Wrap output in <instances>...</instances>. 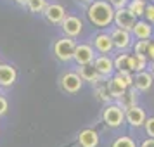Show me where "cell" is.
Here are the masks:
<instances>
[{
	"mask_svg": "<svg viewBox=\"0 0 154 147\" xmlns=\"http://www.w3.org/2000/svg\"><path fill=\"white\" fill-rule=\"evenodd\" d=\"M144 16H146V21H149L151 24H154V4H147Z\"/></svg>",
	"mask_w": 154,
	"mask_h": 147,
	"instance_id": "28",
	"label": "cell"
},
{
	"mask_svg": "<svg viewBox=\"0 0 154 147\" xmlns=\"http://www.w3.org/2000/svg\"><path fill=\"white\" fill-rule=\"evenodd\" d=\"M78 144H80V147H97L99 145L97 132L95 130H90V128L80 132V135H78Z\"/></svg>",
	"mask_w": 154,
	"mask_h": 147,
	"instance_id": "17",
	"label": "cell"
},
{
	"mask_svg": "<svg viewBox=\"0 0 154 147\" xmlns=\"http://www.w3.org/2000/svg\"><path fill=\"white\" fill-rule=\"evenodd\" d=\"M116 75H118V76L123 80V81H125V85L128 87V88H130V87L133 85V76H132V73H123V71H118Z\"/></svg>",
	"mask_w": 154,
	"mask_h": 147,
	"instance_id": "27",
	"label": "cell"
},
{
	"mask_svg": "<svg viewBox=\"0 0 154 147\" xmlns=\"http://www.w3.org/2000/svg\"><path fill=\"white\" fill-rule=\"evenodd\" d=\"M94 49L97 50L99 54H109V52L114 49V43H112L111 35H107V33H99V35L94 38Z\"/></svg>",
	"mask_w": 154,
	"mask_h": 147,
	"instance_id": "14",
	"label": "cell"
},
{
	"mask_svg": "<svg viewBox=\"0 0 154 147\" xmlns=\"http://www.w3.org/2000/svg\"><path fill=\"white\" fill-rule=\"evenodd\" d=\"M111 38H112V43H114V49L118 50H126L132 45V31H128V29H123V28L112 29Z\"/></svg>",
	"mask_w": 154,
	"mask_h": 147,
	"instance_id": "8",
	"label": "cell"
},
{
	"mask_svg": "<svg viewBox=\"0 0 154 147\" xmlns=\"http://www.w3.org/2000/svg\"><path fill=\"white\" fill-rule=\"evenodd\" d=\"M132 35H135L139 40H147L152 35V28H151V23L149 21H137L135 26L132 29Z\"/></svg>",
	"mask_w": 154,
	"mask_h": 147,
	"instance_id": "18",
	"label": "cell"
},
{
	"mask_svg": "<svg viewBox=\"0 0 154 147\" xmlns=\"http://www.w3.org/2000/svg\"><path fill=\"white\" fill-rule=\"evenodd\" d=\"M114 69L123 71V73H133L130 54H119V56H116V59H114Z\"/></svg>",
	"mask_w": 154,
	"mask_h": 147,
	"instance_id": "19",
	"label": "cell"
},
{
	"mask_svg": "<svg viewBox=\"0 0 154 147\" xmlns=\"http://www.w3.org/2000/svg\"><path fill=\"white\" fill-rule=\"evenodd\" d=\"M146 0H130L128 2V11L130 12H133V14L137 16V17H140V16H144V12H146Z\"/></svg>",
	"mask_w": 154,
	"mask_h": 147,
	"instance_id": "21",
	"label": "cell"
},
{
	"mask_svg": "<svg viewBox=\"0 0 154 147\" xmlns=\"http://www.w3.org/2000/svg\"><path fill=\"white\" fill-rule=\"evenodd\" d=\"M95 93L99 95V99H100V100H106V102H109V100L112 99V97H111V93H109V88H107V85H106V87H99Z\"/></svg>",
	"mask_w": 154,
	"mask_h": 147,
	"instance_id": "26",
	"label": "cell"
},
{
	"mask_svg": "<svg viewBox=\"0 0 154 147\" xmlns=\"http://www.w3.org/2000/svg\"><path fill=\"white\" fill-rule=\"evenodd\" d=\"M114 12L116 9L112 7L109 2L106 0H94L88 9H87V17L88 21L97 26V28H106L114 21Z\"/></svg>",
	"mask_w": 154,
	"mask_h": 147,
	"instance_id": "1",
	"label": "cell"
},
{
	"mask_svg": "<svg viewBox=\"0 0 154 147\" xmlns=\"http://www.w3.org/2000/svg\"><path fill=\"white\" fill-rule=\"evenodd\" d=\"M107 88H109V93H111L112 99H119L126 90H128V87L125 85V81H123V80H121L118 75L111 76L109 83H107Z\"/></svg>",
	"mask_w": 154,
	"mask_h": 147,
	"instance_id": "16",
	"label": "cell"
},
{
	"mask_svg": "<svg viewBox=\"0 0 154 147\" xmlns=\"http://www.w3.org/2000/svg\"><path fill=\"white\" fill-rule=\"evenodd\" d=\"M82 2H88V0H82Z\"/></svg>",
	"mask_w": 154,
	"mask_h": 147,
	"instance_id": "36",
	"label": "cell"
},
{
	"mask_svg": "<svg viewBox=\"0 0 154 147\" xmlns=\"http://www.w3.org/2000/svg\"><path fill=\"white\" fill-rule=\"evenodd\" d=\"M75 49H76V43H75V40L71 36H64V38H61V40H57L54 43V54L63 63H68V61L73 59Z\"/></svg>",
	"mask_w": 154,
	"mask_h": 147,
	"instance_id": "2",
	"label": "cell"
},
{
	"mask_svg": "<svg viewBox=\"0 0 154 147\" xmlns=\"http://www.w3.org/2000/svg\"><path fill=\"white\" fill-rule=\"evenodd\" d=\"M102 119L107 126L111 128H118L121 126V123L125 121V109L119 104H109L106 106L104 112H102Z\"/></svg>",
	"mask_w": 154,
	"mask_h": 147,
	"instance_id": "3",
	"label": "cell"
},
{
	"mask_svg": "<svg viewBox=\"0 0 154 147\" xmlns=\"http://www.w3.org/2000/svg\"><path fill=\"white\" fill-rule=\"evenodd\" d=\"M61 26H63V31L66 33V36L76 38L82 33V29H83V23L76 16H66L63 19V23H61Z\"/></svg>",
	"mask_w": 154,
	"mask_h": 147,
	"instance_id": "6",
	"label": "cell"
},
{
	"mask_svg": "<svg viewBox=\"0 0 154 147\" xmlns=\"http://www.w3.org/2000/svg\"><path fill=\"white\" fill-rule=\"evenodd\" d=\"M17 73L11 64H0V87H11L14 85Z\"/></svg>",
	"mask_w": 154,
	"mask_h": 147,
	"instance_id": "15",
	"label": "cell"
},
{
	"mask_svg": "<svg viewBox=\"0 0 154 147\" xmlns=\"http://www.w3.org/2000/svg\"><path fill=\"white\" fill-rule=\"evenodd\" d=\"M43 16L45 19L52 24H59L63 23V19L66 17V9L61 5V4H47V7L43 11Z\"/></svg>",
	"mask_w": 154,
	"mask_h": 147,
	"instance_id": "9",
	"label": "cell"
},
{
	"mask_svg": "<svg viewBox=\"0 0 154 147\" xmlns=\"http://www.w3.org/2000/svg\"><path fill=\"white\" fill-rule=\"evenodd\" d=\"M151 71H152V75H154V61H152V64H151Z\"/></svg>",
	"mask_w": 154,
	"mask_h": 147,
	"instance_id": "34",
	"label": "cell"
},
{
	"mask_svg": "<svg viewBox=\"0 0 154 147\" xmlns=\"http://www.w3.org/2000/svg\"><path fill=\"white\" fill-rule=\"evenodd\" d=\"M73 59L76 61L78 66H83V64L94 63V59H95V54H94V49H92V45H88V43H80V45H76Z\"/></svg>",
	"mask_w": 154,
	"mask_h": 147,
	"instance_id": "7",
	"label": "cell"
},
{
	"mask_svg": "<svg viewBox=\"0 0 154 147\" xmlns=\"http://www.w3.org/2000/svg\"><path fill=\"white\" fill-rule=\"evenodd\" d=\"M147 57L151 59V61H154V40L151 43H149V50H147Z\"/></svg>",
	"mask_w": 154,
	"mask_h": 147,
	"instance_id": "33",
	"label": "cell"
},
{
	"mask_svg": "<svg viewBox=\"0 0 154 147\" xmlns=\"http://www.w3.org/2000/svg\"><path fill=\"white\" fill-rule=\"evenodd\" d=\"M7 109H9L7 99H5V97H2V95H0V116H4V114L7 112Z\"/></svg>",
	"mask_w": 154,
	"mask_h": 147,
	"instance_id": "31",
	"label": "cell"
},
{
	"mask_svg": "<svg viewBox=\"0 0 154 147\" xmlns=\"http://www.w3.org/2000/svg\"><path fill=\"white\" fill-rule=\"evenodd\" d=\"M132 57V69L133 73H139V71H144L147 66V56H142V54H133Z\"/></svg>",
	"mask_w": 154,
	"mask_h": 147,
	"instance_id": "22",
	"label": "cell"
},
{
	"mask_svg": "<svg viewBox=\"0 0 154 147\" xmlns=\"http://www.w3.org/2000/svg\"><path fill=\"white\" fill-rule=\"evenodd\" d=\"M83 85V80L78 73H64L61 76V88H63L66 93H76L80 92Z\"/></svg>",
	"mask_w": 154,
	"mask_h": 147,
	"instance_id": "5",
	"label": "cell"
},
{
	"mask_svg": "<svg viewBox=\"0 0 154 147\" xmlns=\"http://www.w3.org/2000/svg\"><path fill=\"white\" fill-rule=\"evenodd\" d=\"M112 147H137V144L130 137H118L112 142Z\"/></svg>",
	"mask_w": 154,
	"mask_h": 147,
	"instance_id": "24",
	"label": "cell"
},
{
	"mask_svg": "<svg viewBox=\"0 0 154 147\" xmlns=\"http://www.w3.org/2000/svg\"><path fill=\"white\" fill-rule=\"evenodd\" d=\"M149 43L151 40H139L135 43V54H142V56H147V50H149Z\"/></svg>",
	"mask_w": 154,
	"mask_h": 147,
	"instance_id": "25",
	"label": "cell"
},
{
	"mask_svg": "<svg viewBox=\"0 0 154 147\" xmlns=\"http://www.w3.org/2000/svg\"><path fill=\"white\" fill-rule=\"evenodd\" d=\"M26 5L31 12H35V14L42 12L43 14V11L47 7V0H26Z\"/></svg>",
	"mask_w": 154,
	"mask_h": 147,
	"instance_id": "23",
	"label": "cell"
},
{
	"mask_svg": "<svg viewBox=\"0 0 154 147\" xmlns=\"http://www.w3.org/2000/svg\"><path fill=\"white\" fill-rule=\"evenodd\" d=\"M114 23H116L118 28L132 31L133 26H135V23H137V16L133 14V12H130L128 7L116 9V12H114Z\"/></svg>",
	"mask_w": 154,
	"mask_h": 147,
	"instance_id": "4",
	"label": "cell"
},
{
	"mask_svg": "<svg viewBox=\"0 0 154 147\" xmlns=\"http://www.w3.org/2000/svg\"><path fill=\"white\" fill-rule=\"evenodd\" d=\"M125 119L132 126L137 128V126H144V123H146L147 118H146L144 109L135 104V106H132V107H126V109H125Z\"/></svg>",
	"mask_w": 154,
	"mask_h": 147,
	"instance_id": "10",
	"label": "cell"
},
{
	"mask_svg": "<svg viewBox=\"0 0 154 147\" xmlns=\"http://www.w3.org/2000/svg\"><path fill=\"white\" fill-rule=\"evenodd\" d=\"M17 2H26V0H17Z\"/></svg>",
	"mask_w": 154,
	"mask_h": 147,
	"instance_id": "35",
	"label": "cell"
},
{
	"mask_svg": "<svg viewBox=\"0 0 154 147\" xmlns=\"http://www.w3.org/2000/svg\"><path fill=\"white\" fill-rule=\"evenodd\" d=\"M144 128H146V133L149 135V137H154V116H152V118H147L146 119Z\"/></svg>",
	"mask_w": 154,
	"mask_h": 147,
	"instance_id": "29",
	"label": "cell"
},
{
	"mask_svg": "<svg viewBox=\"0 0 154 147\" xmlns=\"http://www.w3.org/2000/svg\"><path fill=\"white\" fill-rule=\"evenodd\" d=\"M94 66L97 68V71L104 78L111 76L112 71H114V61L109 57V54H102V56L95 57V59H94Z\"/></svg>",
	"mask_w": 154,
	"mask_h": 147,
	"instance_id": "11",
	"label": "cell"
},
{
	"mask_svg": "<svg viewBox=\"0 0 154 147\" xmlns=\"http://www.w3.org/2000/svg\"><path fill=\"white\" fill-rule=\"evenodd\" d=\"M118 100H119V106H121L123 109L132 107V106H135V102H137V93H135V90H130V88H128Z\"/></svg>",
	"mask_w": 154,
	"mask_h": 147,
	"instance_id": "20",
	"label": "cell"
},
{
	"mask_svg": "<svg viewBox=\"0 0 154 147\" xmlns=\"http://www.w3.org/2000/svg\"><path fill=\"white\" fill-rule=\"evenodd\" d=\"M140 147H154V137H149V139H146L142 144H140Z\"/></svg>",
	"mask_w": 154,
	"mask_h": 147,
	"instance_id": "32",
	"label": "cell"
},
{
	"mask_svg": "<svg viewBox=\"0 0 154 147\" xmlns=\"http://www.w3.org/2000/svg\"><path fill=\"white\" fill-rule=\"evenodd\" d=\"M152 81H154V75L152 71L149 73V71H139V73H135V78H133V85H135V88L140 92H146L149 90L151 87H152Z\"/></svg>",
	"mask_w": 154,
	"mask_h": 147,
	"instance_id": "13",
	"label": "cell"
},
{
	"mask_svg": "<svg viewBox=\"0 0 154 147\" xmlns=\"http://www.w3.org/2000/svg\"><path fill=\"white\" fill-rule=\"evenodd\" d=\"M107 2H109L114 9H123V7L128 5V2H130V0H107Z\"/></svg>",
	"mask_w": 154,
	"mask_h": 147,
	"instance_id": "30",
	"label": "cell"
},
{
	"mask_svg": "<svg viewBox=\"0 0 154 147\" xmlns=\"http://www.w3.org/2000/svg\"><path fill=\"white\" fill-rule=\"evenodd\" d=\"M78 75L82 76V80H83V81H90V83H99V81H102V80H104V76H102V75L97 71V68L94 66V63L80 66Z\"/></svg>",
	"mask_w": 154,
	"mask_h": 147,
	"instance_id": "12",
	"label": "cell"
}]
</instances>
